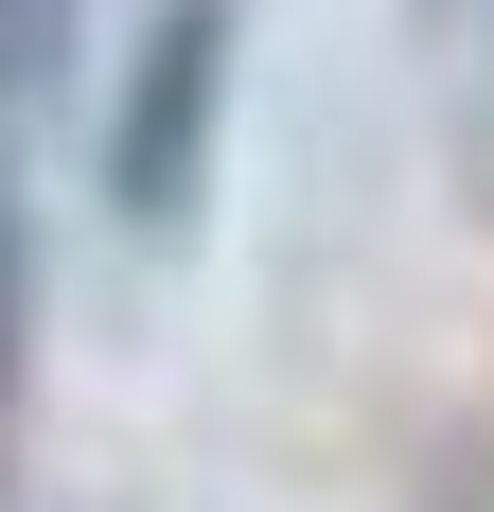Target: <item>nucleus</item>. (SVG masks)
I'll return each instance as SVG.
<instances>
[{
  "mask_svg": "<svg viewBox=\"0 0 494 512\" xmlns=\"http://www.w3.org/2000/svg\"><path fill=\"white\" fill-rule=\"evenodd\" d=\"M0 354H18V230H0Z\"/></svg>",
  "mask_w": 494,
  "mask_h": 512,
  "instance_id": "3",
  "label": "nucleus"
},
{
  "mask_svg": "<svg viewBox=\"0 0 494 512\" xmlns=\"http://www.w3.org/2000/svg\"><path fill=\"white\" fill-rule=\"evenodd\" d=\"M212 142H230V18H212V0H159L142 53H124V124H106V212H124L142 248L195 230Z\"/></svg>",
  "mask_w": 494,
  "mask_h": 512,
  "instance_id": "1",
  "label": "nucleus"
},
{
  "mask_svg": "<svg viewBox=\"0 0 494 512\" xmlns=\"http://www.w3.org/2000/svg\"><path fill=\"white\" fill-rule=\"evenodd\" d=\"M53 36H71V0H0V106L36 89V53H53Z\"/></svg>",
  "mask_w": 494,
  "mask_h": 512,
  "instance_id": "2",
  "label": "nucleus"
}]
</instances>
